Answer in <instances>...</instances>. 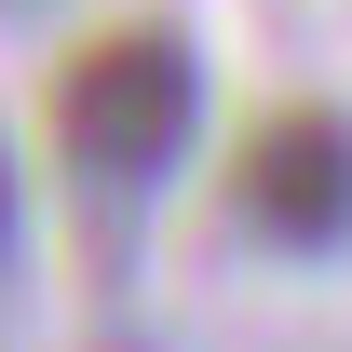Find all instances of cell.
<instances>
[{
	"instance_id": "1",
	"label": "cell",
	"mask_w": 352,
	"mask_h": 352,
	"mask_svg": "<svg viewBox=\"0 0 352 352\" xmlns=\"http://www.w3.org/2000/svg\"><path fill=\"white\" fill-rule=\"evenodd\" d=\"M41 122H54V163L82 176V190L135 204V190H163V176L190 163V122H204V54L176 41V28H95V41L54 68Z\"/></svg>"
},
{
	"instance_id": "2",
	"label": "cell",
	"mask_w": 352,
	"mask_h": 352,
	"mask_svg": "<svg viewBox=\"0 0 352 352\" xmlns=\"http://www.w3.org/2000/svg\"><path fill=\"white\" fill-rule=\"evenodd\" d=\"M230 217L271 258H339L352 244V109H325V95L258 109V135L230 149Z\"/></svg>"
},
{
	"instance_id": "3",
	"label": "cell",
	"mask_w": 352,
	"mask_h": 352,
	"mask_svg": "<svg viewBox=\"0 0 352 352\" xmlns=\"http://www.w3.org/2000/svg\"><path fill=\"white\" fill-rule=\"evenodd\" d=\"M14 217H28V190H14V149H0V258H14Z\"/></svg>"
}]
</instances>
